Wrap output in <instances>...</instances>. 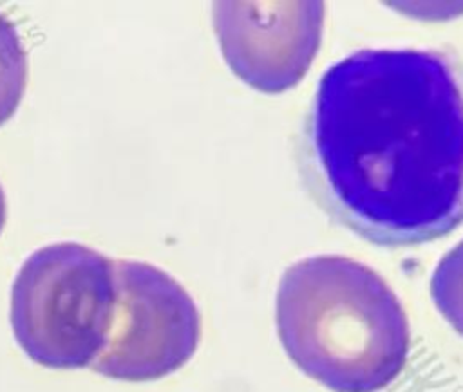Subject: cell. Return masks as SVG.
<instances>
[{"label": "cell", "mask_w": 463, "mask_h": 392, "mask_svg": "<svg viewBox=\"0 0 463 392\" xmlns=\"http://www.w3.org/2000/svg\"><path fill=\"white\" fill-rule=\"evenodd\" d=\"M298 170L335 222L376 246L463 224V60L439 47L360 49L320 78Z\"/></svg>", "instance_id": "cell-1"}, {"label": "cell", "mask_w": 463, "mask_h": 392, "mask_svg": "<svg viewBox=\"0 0 463 392\" xmlns=\"http://www.w3.org/2000/svg\"><path fill=\"white\" fill-rule=\"evenodd\" d=\"M275 320L289 359L333 392H378L409 356L398 296L376 271L347 257L291 264L277 287Z\"/></svg>", "instance_id": "cell-2"}, {"label": "cell", "mask_w": 463, "mask_h": 392, "mask_svg": "<svg viewBox=\"0 0 463 392\" xmlns=\"http://www.w3.org/2000/svg\"><path fill=\"white\" fill-rule=\"evenodd\" d=\"M114 260L78 242L36 249L16 273L11 327L47 369H85L101 354L114 318Z\"/></svg>", "instance_id": "cell-3"}, {"label": "cell", "mask_w": 463, "mask_h": 392, "mask_svg": "<svg viewBox=\"0 0 463 392\" xmlns=\"http://www.w3.org/2000/svg\"><path fill=\"white\" fill-rule=\"evenodd\" d=\"M114 275L112 327L90 369L118 381H154L179 370L201 340V314L192 296L146 262L116 260Z\"/></svg>", "instance_id": "cell-4"}, {"label": "cell", "mask_w": 463, "mask_h": 392, "mask_svg": "<svg viewBox=\"0 0 463 392\" xmlns=\"http://www.w3.org/2000/svg\"><path fill=\"white\" fill-rule=\"evenodd\" d=\"M322 2H215L213 29L230 69L250 87L279 94L315 60L324 29Z\"/></svg>", "instance_id": "cell-5"}, {"label": "cell", "mask_w": 463, "mask_h": 392, "mask_svg": "<svg viewBox=\"0 0 463 392\" xmlns=\"http://www.w3.org/2000/svg\"><path fill=\"white\" fill-rule=\"evenodd\" d=\"M27 81V56L14 23L0 13V125L18 108Z\"/></svg>", "instance_id": "cell-6"}, {"label": "cell", "mask_w": 463, "mask_h": 392, "mask_svg": "<svg viewBox=\"0 0 463 392\" xmlns=\"http://www.w3.org/2000/svg\"><path fill=\"white\" fill-rule=\"evenodd\" d=\"M430 296L441 316L463 336V240L438 262L430 278Z\"/></svg>", "instance_id": "cell-7"}, {"label": "cell", "mask_w": 463, "mask_h": 392, "mask_svg": "<svg viewBox=\"0 0 463 392\" xmlns=\"http://www.w3.org/2000/svg\"><path fill=\"white\" fill-rule=\"evenodd\" d=\"M4 220H5V197H4V191H2V186H0V231H2Z\"/></svg>", "instance_id": "cell-8"}]
</instances>
